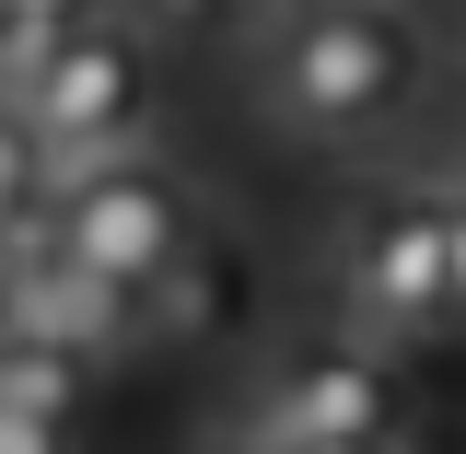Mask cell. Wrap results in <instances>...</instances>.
I'll use <instances>...</instances> for the list:
<instances>
[{"instance_id": "3957f363", "label": "cell", "mask_w": 466, "mask_h": 454, "mask_svg": "<svg viewBox=\"0 0 466 454\" xmlns=\"http://www.w3.org/2000/svg\"><path fill=\"white\" fill-rule=\"evenodd\" d=\"M24 128L47 140V198H58V187H82L94 164H128L140 128H152V35L94 12V24L58 47V70L35 82Z\"/></svg>"}, {"instance_id": "9a60e30c", "label": "cell", "mask_w": 466, "mask_h": 454, "mask_svg": "<svg viewBox=\"0 0 466 454\" xmlns=\"http://www.w3.org/2000/svg\"><path fill=\"white\" fill-rule=\"evenodd\" d=\"M0 12H12V0H0Z\"/></svg>"}, {"instance_id": "6da1fadb", "label": "cell", "mask_w": 466, "mask_h": 454, "mask_svg": "<svg viewBox=\"0 0 466 454\" xmlns=\"http://www.w3.org/2000/svg\"><path fill=\"white\" fill-rule=\"evenodd\" d=\"M420 70H431V47H420L408 0H315L268 47V106L303 140H361L420 94Z\"/></svg>"}, {"instance_id": "2e32d148", "label": "cell", "mask_w": 466, "mask_h": 454, "mask_svg": "<svg viewBox=\"0 0 466 454\" xmlns=\"http://www.w3.org/2000/svg\"><path fill=\"white\" fill-rule=\"evenodd\" d=\"M233 454H245V443H233Z\"/></svg>"}, {"instance_id": "277c9868", "label": "cell", "mask_w": 466, "mask_h": 454, "mask_svg": "<svg viewBox=\"0 0 466 454\" xmlns=\"http://www.w3.org/2000/svg\"><path fill=\"white\" fill-rule=\"evenodd\" d=\"M47 210H58V245H70L94 280L140 291V303H152L164 280H187V257H198V198H187V187H175L152 152L94 164L82 187H58Z\"/></svg>"}, {"instance_id": "30bf717a", "label": "cell", "mask_w": 466, "mask_h": 454, "mask_svg": "<svg viewBox=\"0 0 466 454\" xmlns=\"http://www.w3.org/2000/svg\"><path fill=\"white\" fill-rule=\"evenodd\" d=\"M443 233H455V315H466V187L443 198Z\"/></svg>"}, {"instance_id": "5b68a950", "label": "cell", "mask_w": 466, "mask_h": 454, "mask_svg": "<svg viewBox=\"0 0 466 454\" xmlns=\"http://www.w3.org/2000/svg\"><path fill=\"white\" fill-rule=\"evenodd\" d=\"M408 397H397V361L373 338H291L257 385H245V419L233 443L245 454H291V443H350V431H397Z\"/></svg>"}, {"instance_id": "ba28073f", "label": "cell", "mask_w": 466, "mask_h": 454, "mask_svg": "<svg viewBox=\"0 0 466 454\" xmlns=\"http://www.w3.org/2000/svg\"><path fill=\"white\" fill-rule=\"evenodd\" d=\"M24 210H47V140L0 106V233L24 222Z\"/></svg>"}, {"instance_id": "9c48e42d", "label": "cell", "mask_w": 466, "mask_h": 454, "mask_svg": "<svg viewBox=\"0 0 466 454\" xmlns=\"http://www.w3.org/2000/svg\"><path fill=\"white\" fill-rule=\"evenodd\" d=\"M0 454H70V431H58V419H12V408H0Z\"/></svg>"}, {"instance_id": "8992f818", "label": "cell", "mask_w": 466, "mask_h": 454, "mask_svg": "<svg viewBox=\"0 0 466 454\" xmlns=\"http://www.w3.org/2000/svg\"><path fill=\"white\" fill-rule=\"evenodd\" d=\"M82 397H94V361H82V349L0 327V408H12V419H58V431H70Z\"/></svg>"}, {"instance_id": "7a4b0ae2", "label": "cell", "mask_w": 466, "mask_h": 454, "mask_svg": "<svg viewBox=\"0 0 466 454\" xmlns=\"http://www.w3.org/2000/svg\"><path fill=\"white\" fill-rule=\"evenodd\" d=\"M339 327L373 349H420L455 327V233L431 187H385L339 222Z\"/></svg>"}, {"instance_id": "52a82bcc", "label": "cell", "mask_w": 466, "mask_h": 454, "mask_svg": "<svg viewBox=\"0 0 466 454\" xmlns=\"http://www.w3.org/2000/svg\"><path fill=\"white\" fill-rule=\"evenodd\" d=\"M70 35H82L70 12H0V106H12V116L35 106V82L58 70V47H70Z\"/></svg>"}, {"instance_id": "4fadbf2b", "label": "cell", "mask_w": 466, "mask_h": 454, "mask_svg": "<svg viewBox=\"0 0 466 454\" xmlns=\"http://www.w3.org/2000/svg\"><path fill=\"white\" fill-rule=\"evenodd\" d=\"M152 12H210V0H152Z\"/></svg>"}, {"instance_id": "5bb4252c", "label": "cell", "mask_w": 466, "mask_h": 454, "mask_svg": "<svg viewBox=\"0 0 466 454\" xmlns=\"http://www.w3.org/2000/svg\"><path fill=\"white\" fill-rule=\"evenodd\" d=\"M455 24H466V0H455Z\"/></svg>"}, {"instance_id": "8fae6325", "label": "cell", "mask_w": 466, "mask_h": 454, "mask_svg": "<svg viewBox=\"0 0 466 454\" xmlns=\"http://www.w3.org/2000/svg\"><path fill=\"white\" fill-rule=\"evenodd\" d=\"M291 454H397V431H350V443H291Z\"/></svg>"}, {"instance_id": "7c38bea8", "label": "cell", "mask_w": 466, "mask_h": 454, "mask_svg": "<svg viewBox=\"0 0 466 454\" xmlns=\"http://www.w3.org/2000/svg\"><path fill=\"white\" fill-rule=\"evenodd\" d=\"M12 12H70V24H94L106 0H12Z\"/></svg>"}]
</instances>
